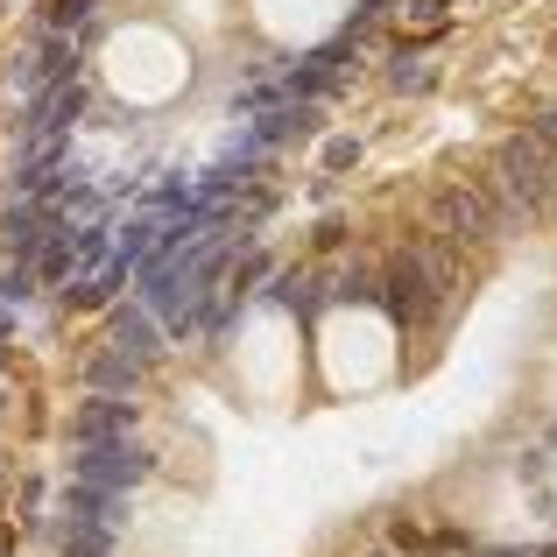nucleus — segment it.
<instances>
[{"mask_svg": "<svg viewBox=\"0 0 557 557\" xmlns=\"http://www.w3.org/2000/svg\"><path fill=\"white\" fill-rule=\"evenodd\" d=\"M107 346H121L127 360L156 368V360H163V325H156V311L135 297V304H121V311H113V332H107Z\"/></svg>", "mask_w": 557, "mask_h": 557, "instance_id": "423d86ee", "label": "nucleus"}, {"mask_svg": "<svg viewBox=\"0 0 557 557\" xmlns=\"http://www.w3.org/2000/svg\"><path fill=\"white\" fill-rule=\"evenodd\" d=\"M149 473H156V459L135 445V431H127V437H99V445H78V451H71V480H85V487H107V494L141 487Z\"/></svg>", "mask_w": 557, "mask_h": 557, "instance_id": "7ed1b4c3", "label": "nucleus"}, {"mask_svg": "<svg viewBox=\"0 0 557 557\" xmlns=\"http://www.w3.org/2000/svg\"><path fill=\"white\" fill-rule=\"evenodd\" d=\"M141 374H149V368H141V360H127L121 346H99V354L85 360V388H92V395H135Z\"/></svg>", "mask_w": 557, "mask_h": 557, "instance_id": "6e6552de", "label": "nucleus"}, {"mask_svg": "<svg viewBox=\"0 0 557 557\" xmlns=\"http://www.w3.org/2000/svg\"><path fill=\"white\" fill-rule=\"evenodd\" d=\"M0 332H14V311H0Z\"/></svg>", "mask_w": 557, "mask_h": 557, "instance_id": "4468645a", "label": "nucleus"}, {"mask_svg": "<svg viewBox=\"0 0 557 557\" xmlns=\"http://www.w3.org/2000/svg\"><path fill=\"white\" fill-rule=\"evenodd\" d=\"M431 219H437V233H445V240H494V233L508 226V212L494 205V190H480V184L445 190Z\"/></svg>", "mask_w": 557, "mask_h": 557, "instance_id": "20e7f679", "label": "nucleus"}, {"mask_svg": "<svg viewBox=\"0 0 557 557\" xmlns=\"http://www.w3.org/2000/svg\"><path fill=\"white\" fill-rule=\"evenodd\" d=\"M445 8H451V0H417V8H409V22H445Z\"/></svg>", "mask_w": 557, "mask_h": 557, "instance_id": "ddd939ff", "label": "nucleus"}, {"mask_svg": "<svg viewBox=\"0 0 557 557\" xmlns=\"http://www.w3.org/2000/svg\"><path fill=\"white\" fill-rule=\"evenodd\" d=\"M127 431H135V403H127V395H85V403L71 409V437H78V445L127 437Z\"/></svg>", "mask_w": 557, "mask_h": 557, "instance_id": "0eeeda50", "label": "nucleus"}, {"mask_svg": "<svg viewBox=\"0 0 557 557\" xmlns=\"http://www.w3.org/2000/svg\"><path fill=\"white\" fill-rule=\"evenodd\" d=\"M64 78H78V42H71L64 28H36V42H28L22 64H14V85L36 99L42 85H64Z\"/></svg>", "mask_w": 557, "mask_h": 557, "instance_id": "39448f33", "label": "nucleus"}, {"mask_svg": "<svg viewBox=\"0 0 557 557\" xmlns=\"http://www.w3.org/2000/svg\"><path fill=\"white\" fill-rule=\"evenodd\" d=\"M374 304H388V318L403 332H431L437 325V289H431V269H423V255L417 247H403V255H388L381 261V283H374Z\"/></svg>", "mask_w": 557, "mask_h": 557, "instance_id": "f257e3e1", "label": "nucleus"}, {"mask_svg": "<svg viewBox=\"0 0 557 557\" xmlns=\"http://www.w3.org/2000/svg\"><path fill=\"white\" fill-rule=\"evenodd\" d=\"M354 163H360L354 141H332V149H325V170H354Z\"/></svg>", "mask_w": 557, "mask_h": 557, "instance_id": "f8f14e48", "label": "nucleus"}, {"mask_svg": "<svg viewBox=\"0 0 557 557\" xmlns=\"http://www.w3.org/2000/svg\"><path fill=\"white\" fill-rule=\"evenodd\" d=\"M92 8H99V0H42V28H64V36H71Z\"/></svg>", "mask_w": 557, "mask_h": 557, "instance_id": "9b49d317", "label": "nucleus"}, {"mask_svg": "<svg viewBox=\"0 0 557 557\" xmlns=\"http://www.w3.org/2000/svg\"><path fill=\"white\" fill-rule=\"evenodd\" d=\"M388 85H395V92H431V85H437V64H431V57H395V64H388Z\"/></svg>", "mask_w": 557, "mask_h": 557, "instance_id": "9d476101", "label": "nucleus"}, {"mask_svg": "<svg viewBox=\"0 0 557 557\" xmlns=\"http://www.w3.org/2000/svg\"><path fill=\"white\" fill-rule=\"evenodd\" d=\"M42 233H50V219H42L36 205H14V212H0V240L14 247V261H36Z\"/></svg>", "mask_w": 557, "mask_h": 557, "instance_id": "1a4fd4ad", "label": "nucleus"}, {"mask_svg": "<svg viewBox=\"0 0 557 557\" xmlns=\"http://www.w3.org/2000/svg\"><path fill=\"white\" fill-rule=\"evenodd\" d=\"M368 8H388V0H368Z\"/></svg>", "mask_w": 557, "mask_h": 557, "instance_id": "f3484780", "label": "nucleus"}, {"mask_svg": "<svg viewBox=\"0 0 557 557\" xmlns=\"http://www.w3.org/2000/svg\"><path fill=\"white\" fill-rule=\"evenodd\" d=\"M0 557H14V550H8V530H0Z\"/></svg>", "mask_w": 557, "mask_h": 557, "instance_id": "2eb2a0df", "label": "nucleus"}, {"mask_svg": "<svg viewBox=\"0 0 557 557\" xmlns=\"http://www.w3.org/2000/svg\"><path fill=\"white\" fill-rule=\"evenodd\" d=\"M544 190H550V149L522 127V135L502 149V163H494V205H502V212L508 205H516V212H536Z\"/></svg>", "mask_w": 557, "mask_h": 557, "instance_id": "f03ea898", "label": "nucleus"}, {"mask_svg": "<svg viewBox=\"0 0 557 557\" xmlns=\"http://www.w3.org/2000/svg\"><path fill=\"white\" fill-rule=\"evenodd\" d=\"M368 557H395V550H368Z\"/></svg>", "mask_w": 557, "mask_h": 557, "instance_id": "dca6fc26", "label": "nucleus"}]
</instances>
